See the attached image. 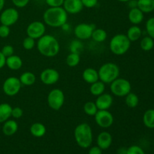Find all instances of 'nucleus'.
Here are the masks:
<instances>
[{"label": "nucleus", "mask_w": 154, "mask_h": 154, "mask_svg": "<svg viewBox=\"0 0 154 154\" xmlns=\"http://www.w3.org/2000/svg\"><path fill=\"white\" fill-rule=\"evenodd\" d=\"M37 49L44 57H54L60 53V45L54 36L45 34L38 39Z\"/></svg>", "instance_id": "f257e3e1"}, {"label": "nucleus", "mask_w": 154, "mask_h": 154, "mask_svg": "<svg viewBox=\"0 0 154 154\" xmlns=\"http://www.w3.org/2000/svg\"><path fill=\"white\" fill-rule=\"evenodd\" d=\"M45 25L54 28L61 27L68 20V13L63 7H50L43 14Z\"/></svg>", "instance_id": "f03ea898"}, {"label": "nucleus", "mask_w": 154, "mask_h": 154, "mask_svg": "<svg viewBox=\"0 0 154 154\" xmlns=\"http://www.w3.org/2000/svg\"><path fill=\"white\" fill-rule=\"evenodd\" d=\"M74 137L76 143L82 148H88L93 143V130L88 123H81L75 127Z\"/></svg>", "instance_id": "7ed1b4c3"}, {"label": "nucleus", "mask_w": 154, "mask_h": 154, "mask_svg": "<svg viewBox=\"0 0 154 154\" xmlns=\"http://www.w3.org/2000/svg\"><path fill=\"white\" fill-rule=\"evenodd\" d=\"M131 47V42L126 35L116 34L111 38L109 42V48L113 54L117 56L124 55Z\"/></svg>", "instance_id": "20e7f679"}, {"label": "nucleus", "mask_w": 154, "mask_h": 154, "mask_svg": "<svg viewBox=\"0 0 154 154\" xmlns=\"http://www.w3.org/2000/svg\"><path fill=\"white\" fill-rule=\"evenodd\" d=\"M99 81H102L105 84H110L114 80L119 78L120 68L116 63H106L101 66L98 70Z\"/></svg>", "instance_id": "39448f33"}, {"label": "nucleus", "mask_w": 154, "mask_h": 154, "mask_svg": "<svg viewBox=\"0 0 154 154\" xmlns=\"http://www.w3.org/2000/svg\"><path fill=\"white\" fill-rule=\"evenodd\" d=\"M110 84L111 93L117 97H125L132 90L131 83L125 78H117Z\"/></svg>", "instance_id": "423d86ee"}, {"label": "nucleus", "mask_w": 154, "mask_h": 154, "mask_svg": "<svg viewBox=\"0 0 154 154\" xmlns=\"http://www.w3.org/2000/svg\"><path fill=\"white\" fill-rule=\"evenodd\" d=\"M65 94L60 89H53L48 95V106L54 111H59L63 108L65 103Z\"/></svg>", "instance_id": "0eeeda50"}, {"label": "nucleus", "mask_w": 154, "mask_h": 154, "mask_svg": "<svg viewBox=\"0 0 154 154\" xmlns=\"http://www.w3.org/2000/svg\"><path fill=\"white\" fill-rule=\"evenodd\" d=\"M21 84L19 78L16 77H9L4 81L2 85L3 92L8 96H14L20 91Z\"/></svg>", "instance_id": "6e6552de"}, {"label": "nucleus", "mask_w": 154, "mask_h": 154, "mask_svg": "<svg viewBox=\"0 0 154 154\" xmlns=\"http://www.w3.org/2000/svg\"><path fill=\"white\" fill-rule=\"evenodd\" d=\"M94 117L96 124L103 129L111 127L114 123V116L108 110H98Z\"/></svg>", "instance_id": "1a4fd4ad"}, {"label": "nucleus", "mask_w": 154, "mask_h": 154, "mask_svg": "<svg viewBox=\"0 0 154 154\" xmlns=\"http://www.w3.org/2000/svg\"><path fill=\"white\" fill-rule=\"evenodd\" d=\"M96 29V26L92 23H79L74 29V34L75 37L79 40H87L90 38L93 30Z\"/></svg>", "instance_id": "9d476101"}, {"label": "nucleus", "mask_w": 154, "mask_h": 154, "mask_svg": "<svg viewBox=\"0 0 154 154\" xmlns=\"http://www.w3.org/2000/svg\"><path fill=\"white\" fill-rule=\"evenodd\" d=\"M26 35L29 37H31L34 39H38L41 37L45 35L46 32V26L45 23L42 21L35 20L30 23L27 26Z\"/></svg>", "instance_id": "9b49d317"}, {"label": "nucleus", "mask_w": 154, "mask_h": 154, "mask_svg": "<svg viewBox=\"0 0 154 154\" xmlns=\"http://www.w3.org/2000/svg\"><path fill=\"white\" fill-rule=\"evenodd\" d=\"M19 19V12L14 8H8L2 11L0 15V22L2 25L11 26L17 22Z\"/></svg>", "instance_id": "f8f14e48"}, {"label": "nucleus", "mask_w": 154, "mask_h": 154, "mask_svg": "<svg viewBox=\"0 0 154 154\" xmlns=\"http://www.w3.org/2000/svg\"><path fill=\"white\" fill-rule=\"evenodd\" d=\"M60 73L58 71L52 68L45 69L41 72V81L45 85H53L57 84L60 80Z\"/></svg>", "instance_id": "ddd939ff"}, {"label": "nucleus", "mask_w": 154, "mask_h": 154, "mask_svg": "<svg viewBox=\"0 0 154 154\" xmlns=\"http://www.w3.org/2000/svg\"><path fill=\"white\" fill-rule=\"evenodd\" d=\"M63 8L68 14H76L83 10V5L81 0H64Z\"/></svg>", "instance_id": "4468645a"}, {"label": "nucleus", "mask_w": 154, "mask_h": 154, "mask_svg": "<svg viewBox=\"0 0 154 154\" xmlns=\"http://www.w3.org/2000/svg\"><path fill=\"white\" fill-rule=\"evenodd\" d=\"M113 96L109 93H104L100 96H97L95 103L99 110H108L113 105Z\"/></svg>", "instance_id": "2eb2a0df"}, {"label": "nucleus", "mask_w": 154, "mask_h": 154, "mask_svg": "<svg viewBox=\"0 0 154 154\" xmlns=\"http://www.w3.org/2000/svg\"><path fill=\"white\" fill-rule=\"evenodd\" d=\"M112 135L108 132H100L97 137V146H99L102 150L109 148L112 144Z\"/></svg>", "instance_id": "dca6fc26"}, {"label": "nucleus", "mask_w": 154, "mask_h": 154, "mask_svg": "<svg viewBox=\"0 0 154 154\" xmlns=\"http://www.w3.org/2000/svg\"><path fill=\"white\" fill-rule=\"evenodd\" d=\"M83 80L89 84H92L99 80L98 71L93 68H87L82 73Z\"/></svg>", "instance_id": "f3484780"}, {"label": "nucleus", "mask_w": 154, "mask_h": 154, "mask_svg": "<svg viewBox=\"0 0 154 154\" xmlns=\"http://www.w3.org/2000/svg\"><path fill=\"white\" fill-rule=\"evenodd\" d=\"M128 18L133 25H139L144 20V13L138 7L131 8L128 14Z\"/></svg>", "instance_id": "a211bd4d"}, {"label": "nucleus", "mask_w": 154, "mask_h": 154, "mask_svg": "<svg viewBox=\"0 0 154 154\" xmlns=\"http://www.w3.org/2000/svg\"><path fill=\"white\" fill-rule=\"evenodd\" d=\"M5 66H7V67L11 70H19L23 66V60L20 57L14 54L6 58Z\"/></svg>", "instance_id": "6ab92c4d"}, {"label": "nucleus", "mask_w": 154, "mask_h": 154, "mask_svg": "<svg viewBox=\"0 0 154 154\" xmlns=\"http://www.w3.org/2000/svg\"><path fill=\"white\" fill-rule=\"evenodd\" d=\"M3 123L2 132L6 136H11L17 132L18 123L14 120H8Z\"/></svg>", "instance_id": "aec40b11"}, {"label": "nucleus", "mask_w": 154, "mask_h": 154, "mask_svg": "<svg viewBox=\"0 0 154 154\" xmlns=\"http://www.w3.org/2000/svg\"><path fill=\"white\" fill-rule=\"evenodd\" d=\"M30 132L35 138H42L46 134V126L42 123H34L30 126Z\"/></svg>", "instance_id": "412c9836"}, {"label": "nucleus", "mask_w": 154, "mask_h": 154, "mask_svg": "<svg viewBox=\"0 0 154 154\" xmlns=\"http://www.w3.org/2000/svg\"><path fill=\"white\" fill-rule=\"evenodd\" d=\"M141 35H142V31L138 25H133L129 27L126 33V36L131 42L138 41L141 37Z\"/></svg>", "instance_id": "4be33fe9"}, {"label": "nucleus", "mask_w": 154, "mask_h": 154, "mask_svg": "<svg viewBox=\"0 0 154 154\" xmlns=\"http://www.w3.org/2000/svg\"><path fill=\"white\" fill-rule=\"evenodd\" d=\"M11 105L8 103L0 104V123H4L11 117Z\"/></svg>", "instance_id": "5701e85b"}, {"label": "nucleus", "mask_w": 154, "mask_h": 154, "mask_svg": "<svg viewBox=\"0 0 154 154\" xmlns=\"http://www.w3.org/2000/svg\"><path fill=\"white\" fill-rule=\"evenodd\" d=\"M137 7L143 13H150L154 11V0H137Z\"/></svg>", "instance_id": "b1692460"}, {"label": "nucleus", "mask_w": 154, "mask_h": 154, "mask_svg": "<svg viewBox=\"0 0 154 154\" xmlns=\"http://www.w3.org/2000/svg\"><path fill=\"white\" fill-rule=\"evenodd\" d=\"M20 81L24 86H32L35 83L36 77L34 73L31 72H26L21 74L20 76Z\"/></svg>", "instance_id": "393cba45"}, {"label": "nucleus", "mask_w": 154, "mask_h": 154, "mask_svg": "<svg viewBox=\"0 0 154 154\" xmlns=\"http://www.w3.org/2000/svg\"><path fill=\"white\" fill-rule=\"evenodd\" d=\"M105 90V84L101 81H98L93 84H90V92L93 96H99L104 93Z\"/></svg>", "instance_id": "a878e982"}, {"label": "nucleus", "mask_w": 154, "mask_h": 154, "mask_svg": "<svg viewBox=\"0 0 154 154\" xmlns=\"http://www.w3.org/2000/svg\"><path fill=\"white\" fill-rule=\"evenodd\" d=\"M143 123L148 129H154V108L148 109L143 115Z\"/></svg>", "instance_id": "bb28decb"}, {"label": "nucleus", "mask_w": 154, "mask_h": 154, "mask_svg": "<svg viewBox=\"0 0 154 154\" xmlns=\"http://www.w3.org/2000/svg\"><path fill=\"white\" fill-rule=\"evenodd\" d=\"M108 37V33L103 29H95L93 32V34H92L91 38L93 39V41H95L96 42L98 43H102L104 42L107 39Z\"/></svg>", "instance_id": "cd10ccee"}, {"label": "nucleus", "mask_w": 154, "mask_h": 154, "mask_svg": "<svg viewBox=\"0 0 154 154\" xmlns=\"http://www.w3.org/2000/svg\"><path fill=\"white\" fill-rule=\"evenodd\" d=\"M84 45L83 44L82 41L79 39H75L72 41L69 44V49L70 53H75V54H81L84 51Z\"/></svg>", "instance_id": "c85d7f7f"}, {"label": "nucleus", "mask_w": 154, "mask_h": 154, "mask_svg": "<svg viewBox=\"0 0 154 154\" xmlns=\"http://www.w3.org/2000/svg\"><path fill=\"white\" fill-rule=\"evenodd\" d=\"M125 103L129 108H136L139 103V98L135 93H130L125 96Z\"/></svg>", "instance_id": "c756f323"}, {"label": "nucleus", "mask_w": 154, "mask_h": 154, "mask_svg": "<svg viewBox=\"0 0 154 154\" xmlns=\"http://www.w3.org/2000/svg\"><path fill=\"white\" fill-rule=\"evenodd\" d=\"M80 61H81V56H80V54H75V53H70L67 56L66 60L67 66L71 68L76 67L77 66H78Z\"/></svg>", "instance_id": "7c9ffc66"}, {"label": "nucleus", "mask_w": 154, "mask_h": 154, "mask_svg": "<svg viewBox=\"0 0 154 154\" xmlns=\"http://www.w3.org/2000/svg\"><path fill=\"white\" fill-rule=\"evenodd\" d=\"M140 47L144 51H151L154 47V39L150 36H145L140 42Z\"/></svg>", "instance_id": "2f4dec72"}, {"label": "nucleus", "mask_w": 154, "mask_h": 154, "mask_svg": "<svg viewBox=\"0 0 154 154\" xmlns=\"http://www.w3.org/2000/svg\"><path fill=\"white\" fill-rule=\"evenodd\" d=\"M98 108L96 106V103L94 102H91L89 101L87 102L84 105V111L87 115L91 116V117H94L95 114L97 113Z\"/></svg>", "instance_id": "473e14b6"}, {"label": "nucleus", "mask_w": 154, "mask_h": 154, "mask_svg": "<svg viewBox=\"0 0 154 154\" xmlns=\"http://www.w3.org/2000/svg\"><path fill=\"white\" fill-rule=\"evenodd\" d=\"M35 46V39L31 37H26L23 41V48L26 51H31Z\"/></svg>", "instance_id": "72a5a7b5"}, {"label": "nucleus", "mask_w": 154, "mask_h": 154, "mask_svg": "<svg viewBox=\"0 0 154 154\" xmlns=\"http://www.w3.org/2000/svg\"><path fill=\"white\" fill-rule=\"evenodd\" d=\"M146 31L150 37L154 39V17H151L147 20L146 22Z\"/></svg>", "instance_id": "f704fd0d"}, {"label": "nucleus", "mask_w": 154, "mask_h": 154, "mask_svg": "<svg viewBox=\"0 0 154 154\" xmlns=\"http://www.w3.org/2000/svg\"><path fill=\"white\" fill-rule=\"evenodd\" d=\"M126 154H145L144 150L141 147L137 145H132L127 148Z\"/></svg>", "instance_id": "c9c22d12"}, {"label": "nucleus", "mask_w": 154, "mask_h": 154, "mask_svg": "<svg viewBox=\"0 0 154 154\" xmlns=\"http://www.w3.org/2000/svg\"><path fill=\"white\" fill-rule=\"evenodd\" d=\"M1 52L2 53L3 55L7 58V57H10V56L14 55V49L13 46L10 45H6L2 49Z\"/></svg>", "instance_id": "e433bc0d"}, {"label": "nucleus", "mask_w": 154, "mask_h": 154, "mask_svg": "<svg viewBox=\"0 0 154 154\" xmlns=\"http://www.w3.org/2000/svg\"><path fill=\"white\" fill-rule=\"evenodd\" d=\"M23 115V110L20 107L12 108L11 117L14 119H20Z\"/></svg>", "instance_id": "4c0bfd02"}, {"label": "nucleus", "mask_w": 154, "mask_h": 154, "mask_svg": "<svg viewBox=\"0 0 154 154\" xmlns=\"http://www.w3.org/2000/svg\"><path fill=\"white\" fill-rule=\"evenodd\" d=\"M10 33H11L10 26H5V25H2V24L0 26V37L3 38H7L8 37Z\"/></svg>", "instance_id": "58836bf2"}, {"label": "nucleus", "mask_w": 154, "mask_h": 154, "mask_svg": "<svg viewBox=\"0 0 154 154\" xmlns=\"http://www.w3.org/2000/svg\"><path fill=\"white\" fill-rule=\"evenodd\" d=\"M49 7H63L64 0H45Z\"/></svg>", "instance_id": "ea45409f"}, {"label": "nucleus", "mask_w": 154, "mask_h": 154, "mask_svg": "<svg viewBox=\"0 0 154 154\" xmlns=\"http://www.w3.org/2000/svg\"><path fill=\"white\" fill-rule=\"evenodd\" d=\"M84 7L88 8H92L96 6L98 3V0H81Z\"/></svg>", "instance_id": "a19ab883"}, {"label": "nucleus", "mask_w": 154, "mask_h": 154, "mask_svg": "<svg viewBox=\"0 0 154 154\" xmlns=\"http://www.w3.org/2000/svg\"><path fill=\"white\" fill-rule=\"evenodd\" d=\"M13 4L16 6L17 8H24L29 4L30 0H11Z\"/></svg>", "instance_id": "79ce46f5"}, {"label": "nucleus", "mask_w": 154, "mask_h": 154, "mask_svg": "<svg viewBox=\"0 0 154 154\" xmlns=\"http://www.w3.org/2000/svg\"><path fill=\"white\" fill-rule=\"evenodd\" d=\"M102 150L99 146H94L92 147L89 150V154H102Z\"/></svg>", "instance_id": "37998d69"}, {"label": "nucleus", "mask_w": 154, "mask_h": 154, "mask_svg": "<svg viewBox=\"0 0 154 154\" xmlns=\"http://www.w3.org/2000/svg\"><path fill=\"white\" fill-rule=\"evenodd\" d=\"M5 61L6 57L2 54V53L0 51V69H2L5 66Z\"/></svg>", "instance_id": "c03bdc74"}, {"label": "nucleus", "mask_w": 154, "mask_h": 154, "mask_svg": "<svg viewBox=\"0 0 154 154\" xmlns=\"http://www.w3.org/2000/svg\"><path fill=\"white\" fill-rule=\"evenodd\" d=\"M128 2H129V7L130 8H137V0H129Z\"/></svg>", "instance_id": "a18cd8bd"}, {"label": "nucleus", "mask_w": 154, "mask_h": 154, "mask_svg": "<svg viewBox=\"0 0 154 154\" xmlns=\"http://www.w3.org/2000/svg\"><path fill=\"white\" fill-rule=\"evenodd\" d=\"M61 28H62V29H63V31H64V32H69L71 29L70 25H69L67 22H66V23L63 24V25L61 26Z\"/></svg>", "instance_id": "49530a36"}, {"label": "nucleus", "mask_w": 154, "mask_h": 154, "mask_svg": "<svg viewBox=\"0 0 154 154\" xmlns=\"http://www.w3.org/2000/svg\"><path fill=\"white\" fill-rule=\"evenodd\" d=\"M127 153V148L126 147H120L117 150V154H126Z\"/></svg>", "instance_id": "de8ad7c7"}, {"label": "nucleus", "mask_w": 154, "mask_h": 154, "mask_svg": "<svg viewBox=\"0 0 154 154\" xmlns=\"http://www.w3.org/2000/svg\"><path fill=\"white\" fill-rule=\"evenodd\" d=\"M5 2V0H0V12L2 11L3 8H4Z\"/></svg>", "instance_id": "09e8293b"}, {"label": "nucleus", "mask_w": 154, "mask_h": 154, "mask_svg": "<svg viewBox=\"0 0 154 154\" xmlns=\"http://www.w3.org/2000/svg\"><path fill=\"white\" fill-rule=\"evenodd\" d=\"M117 1L121 2H129V0H117Z\"/></svg>", "instance_id": "8fccbe9b"}, {"label": "nucleus", "mask_w": 154, "mask_h": 154, "mask_svg": "<svg viewBox=\"0 0 154 154\" xmlns=\"http://www.w3.org/2000/svg\"><path fill=\"white\" fill-rule=\"evenodd\" d=\"M35 1H39V0H35Z\"/></svg>", "instance_id": "3c124183"}]
</instances>
